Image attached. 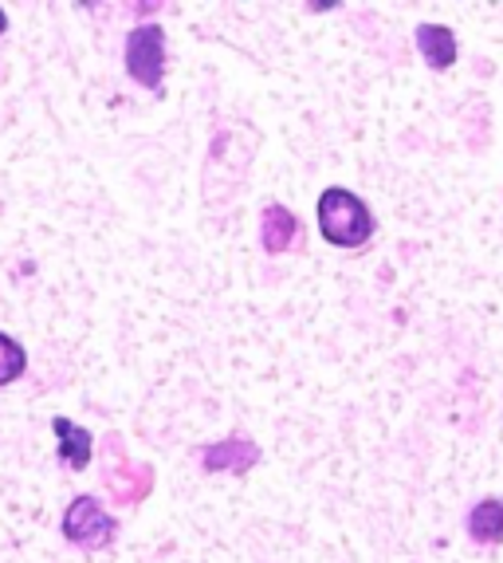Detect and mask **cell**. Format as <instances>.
Returning a JSON list of instances; mask_svg holds the SVG:
<instances>
[{
  "instance_id": "6",
  "label": "cell",
  "mask_w": 503,
  "mask_h": 563,
  "mask_svg": "<svg viewBox=\"0 0 503 563\" xmlns=\"http://www.w3.org/2000/svg\"><path fill=\"white\" fill-rule=\"evenodd\" d=\"M299 236V221L291 209L283 206H268L264 209V221H260V241L268 253H288L291 241Z\"/></svg>"
},
{
  "instance_id": "4",
  "label": "cell",
  "mask_w": 503,
  "mask_h": 563,
  "mask_svg": "<svg viewBox=\"0 0 503 563\" xmlns=\"http://www.w3.org/2000/svg\"><path fill=\"white\" fill-rule=\"evenodd\" d=\"M52 430H56L59 461H64L67 470H87V465H91V450H94L91 430L75 426L71 418H52Z\"/></svg>"
},
{
  "instance_id": "9",
  "label": "cell",
  "mask_w": 503,
  "mask_h": 563,
  "mask_svg": "<svg viewBox=\"0 0 503 563\" xmlns=\"http://www.w3.org/2000/svg\"><path fill=\"white\" fill-rule=\"evenodd\" d=\"M9 32V16H4V9H0V36Z\"/></svg>"
},
{
  "instance_id": "1",
  "label": "cell",
  "mask_w": 503,
  "mask_h": 563,
  "mask_svg": "<svg viewBox=\"0 0 503 563\" xmlns=\"http://www.w3.org/2000/svg\"><path fill=\"white\" fill-rule=\"evenodd\" d=\"M318 233L335 249H358V244H366L373 236V213L358 194L331 186L318 198Z\"/></svg>"
},
{
  "instance_id": "7",
  "label": "cell",
  "mask_w": 503,
  "mask_h": 563,
  "mask_svg": "<svg viewBox=\"0 0 503 563\" xmlns=\"http://www.w3.org/2000/svg\"><path fill=\"white\" fill-rule=\"evenodd\" d=\"M468 536H472L476 544H503V500L500 497H488L468 512Z\"/></svg>"
},
{
  "instance_id": "2",
  "label": "cell",
  "mask_w": 503,
  "mask_h": 563,
  "mask_svg": "<svg viewBox=\"0 0 503 563\" xmlns=\"http://www.w3.org/2000/svg\"><path fill=\"white\" fill-rule=\"evenodd\" d=\"M126 71L134 84L158 91L166 76V32L161 24H142L126 36Z\"/></svg>"
},
{
  "instance_id": "8",
  "label": "cell",
  "mask_w": 503,
  "mask_h": 563,
  "mask_svg": "<svg viewBox=\"0 0 503 563\" xmlns=\"http://www.w3.org/2000/svg\"><path fill=\"white\" fill-rule=\"evenodd\" d=\"M24 366H29V351L20 347L12 335L0 331V386L16 383V378L24 375Z\"/></svg>"
},
{
  "instance_id": "3",
  "label": "cell",
  "mask_w": 503,
  "mask_h": 563,
  "mask_svg": "<svg viewBox=\"0 0 503 563\" xmlns=\"http://www.w3.org/2000/svg\"><path fill=\"white\" fill-rule=\"evenodd\" d=\"M114 520L107 517V508L94 497H75L64 512V536L75 548H87V552H99L114 540Z\"/></svg>"
},
{
  "instance_id": "5",
  "label": "cell",
  "mask_w": 503,
  "mask_h": 563,
  "mask_svg": "<svg viewBox=\"0 0 503 563\" xmlns=\"http://www.w3.org/2000/svg\"><path fill=\"white\" fill-rule=\"evenodd\" d=\"M417 52L425 56V64L433 71H445V67L457 64V36L445 24H421L417 29Z\"/></svg>"
}]
</instances>
